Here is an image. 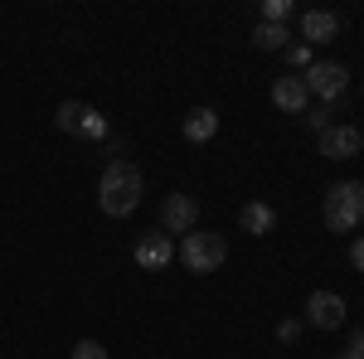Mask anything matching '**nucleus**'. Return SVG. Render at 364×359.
Returning a JSON list of instances; mask_svg holds the SVG:
<instances>
[{
    "instance_id": "nucleus-1",
    "label": "nucleus",
    "mask_w": 364,
    "mask_h": 359,
    "mask_svg": "<svg viewBox=\"0 0 364 359\" xmlns=\"http://www.w3.org/2000/svg\"><path fill=\"white\" fill-rule=\"evenodd\" d=\"M136 204H141V170L132 161H112L97 180V209L112 219H127Z\"/></svg>"
},
{
    "instance_id": "nucleus-2",
    "label": "nucleus",
    "mask_w": 364,
    "mask_h": 359,
    "mask_svg": "<svg viewBox=\"0 0 364 359\" xmlns=\"http://www.w3.org/2000/svg\"><path fill=\"white\" fill-rule=\"evenodd\" d=\"M364 219V185L360 180H340L326 190V228L331 233H355Z\"/></svg>"
},
{
    "instance_id": "nucleus-3",
    "label": "nucleus",
    "mask_w": 364,
    "mask_h": 359,
    "mask_svg": "<svg viewBox=\"0 0 364 359\" xmlns=\"http://www.w3.org/2000/svg\"><path fill=\"white\" fill-rule=\"evenodd\" d=\"M175 257H180L195 277H204V272H219V267H224L228 243H224V233H204V228H195V233H185V243L175 248Z\"/></svg>"
},
{
    "instance_id": "nucleus-4",
    "label": "nucleus",
    "mask_w": 364,
    "mask_h": 359,
    "mask_svg": "<svg viewBox=\"0 0 364 359\" xmlns=\"http://www.w3.org/2000/svg\"><path fill=\"white\" fill-rule=\"evenodd\" d=\"M301 83H306L311 97H321L326 107H336L340 97H345V87H350V68L326 58V63H311L306 73H301Z\"/></svg>"
},
{
    "instance_id": "nucleus-5",
    "label": "nucleus",
    "mask_w": 364,
    "mask_h": 359,
    "mask_svg": "<svg viewBox=\"0 0 364 359\" xmlns=\"http://www.w3.org/2000/svg\"><path fill=\"white\" fill-rule=\"evenodd\" d=\"M132 257H136L141 272H161V267L175 262V243H170V233H156V228H151V233H141V238H136Z\"/></svg>"
},
{
    "instance_id": "nucleus-6",
    "label": "nucleus",
    "mask_w": 364,
    "mask_h": 359,
    "mask_svg": "<svg viewBox=\"0 0 364 359\" xmlns=\"http://www.w3.org/2000/svg\"><path fill=\"white\" fill-rule=\"evenodd\" d=\"M195 219H199L195 194H166V204H161V233H195Z\"/></svg>"
},
{
    "instance_id": "nucleus-7",
    "label": "nucleus",
    "mask_w": 364,
    "mask_h": 359,
    "mask_svg": "<svg viewBox=\"0 0 364 359\" xmlns=\"http://www.w3.org/2000/svg\"><path fill=\"white\" fill-rule=\"evenodd\" d=\"M316 141H321V156H326V161H350V156L364 151L360 127H350V122H345V127H326Z\"/></svg>"
},
{
    "instance_id": "nucleus-8",
    "label": "nucleus",
    "mask_w": 364,
    "mask_h": 359,
    "mask_svg": "<svg viewBox=\"0 0 364 359\" xmlns=\"http://www.w3.org/2000/svg\"><path fill=\"white\" fill-rule=\"evenodd\" d=\"M345 311H350V306L340 301L336 291H311L306 321L316 326V331H340V326H345Z\"/></svg>"
},
{
    "instance_id": "nucleus-9",
    "label": "nucleus",
    "mask_w": 364,
    "mask_h": 359,
    "mask_svg": "<svg viewBox=\"0 0 364 359\" xmlns=\"http://www.w3.org/2000/svg\"><path fill=\"white\" fill-rule=\"evenodd\" d=\"M272 107L291 112V117H301V112L311 107V92H306V83H301V73H287V78L272 83Z\"/></svg>"
},
{
    "instance_id": "nucleus-10",
    "label": "nucleus",
    "mask_w": 364,
    "mask_h": 359,
    "mask_svg": "<svg viewBox=\"0 0 364 359\" xmlns=\"http://www.w3.org/2000/svg\"><path fill=\"white\" fill-rule=\"evenodd\" d=\"M340 34V15L336 10H306L301 15V39H311V44H331Z\"/></svg>"
},
{
    "instance_id": "nucleus-11",
    "label": "nucleus",
    "mask_w": 364,
    "mask_h": 359,
    "mask_svg": "<svg viewBox=\"0 0 364 359\" xmlns=\"http://www.w3.org/2000/svg\"><path fill=\"white\" fill-rule=\"evenodd\" d=\"M238 228H243V233H252V238L272 233V228H277V214H272V204H262V199H248V204L238 209Z\"/></svg>"
},
{
    "instance_id": "nucleus-12",
    "label": "nucleus",
    "mask_w": 364,
    "mask_h": 359,
    "mask_svg": "<svg viewBox=\"0 0 364 359\" xmlns=\"http://www.w3.org/2000/svg\"><path fill=\"white\" fill-rule=\"evenodd\" d=\"M180 132H185V141H190V146L214 141V136H219V112H214V107H195L190 117H185V127H180Z\"/></svg>"
},
{
    "instance_id": "nucleus-13",
    "label": "nucleus",
    "mask_w": 364,
    "mask_h": 359,
    "mask_svg": "<svg viewBox=\"0 0 364 359\" xmlns=\"http://www.w3.org/2000/svg\"><path fill=\"white\" fill-rule=\"evenodd\" d=\"M78 136H87V141H107V117L97 107H78Z\"/></svg>"
},
{
    "instance_id": "nucleus-14",
    "label": "nucleus",
    "mask_w": 364,
    "mask_h": 359,
    "mask_svg": "<svg viewBox=\"0 0 364 359\" xmlns=\"http://www.w3.org/2000/svg\"><path fill=\"white\" fill-rule=\"evenodd\" d=\"M287 39H291L287 25H257L252 29V44H257V49H287Z\"/></svg>"
},
{
    "instance_id": "nucleus-15",
    "label": "nucleus",
    "mask_w": 364,
    "mask_h": 359,
    "mask_svg": "<svg viewBox=\"0 0 364 359\" xmlns=\"http://www.w3.org/2000/svg\"><path fill=\"white\" fill-rule=\"evenodd\" d=\"M291 15V0H262V25H282Z\"/></svg>"
},
{
    "instance_id": "nucleus-16",
    "label": "nucleus",
    "mask_w": 364,
    "mask_h": 359,
    "mask_svg": "<svg viewBox=\"0 0 364 359\" xmlns=\"http://www.w3.org/2000/svg\"><path fill=\"white\" fill-rule=\"evenodd\" d=\"M78 107H83V102H63V107H58V132H68V136H78Z\"/></svg>"
},
{
    "instance_id": "nucleus-17",
    "label": "nucleus",
    "mask_w": 364,
    "mask_h": 359,
    "mask_svg": "<svg viewBox=\"0 0 364 359\" xmlns=\"http://www.w3.org/2000/svg\"><path fill=\"white\" fill-rule=\"evenodd\" d=\"M287 63L306 73V68H311V44H287Z\"/></svg>"
},
{
    "instance_id": "nucleus-18",
    "label": "nucleus",
    "mask_w": 364,
    "mask_h": 359,
    "mask_svg": "<svg viewBox=\"0 0 364 359\" xmlns=\"http://www.w3.org/2000/svg\"><path fill=\"white\" fill-rule=\"evenodd\" d=\"M68 359H107V350H102L97 340H78V345H73V355H68Z\"/></svg>"
},
{
    "instance_id": "nucleus-19",
    "label": "nucleus",
    "mask_w": 364,
    "mask_h": 359,
    "mask_svg": "<svg viewBox=\"0 0 364 359\" xmlns=\"http://www.w3.org/2000/svg\"><path fill=\"white\" fill-rule=\"evenodd\" d=\"M331 117H336V107H316V112H311V117H306V127H311V132H316V136H321V132L331 127Z\"/></svg>"
},
{
    "instance_id": "nucleus-20",
    "label": "nucleus",
    "mask_w": 364,
    "mask_h": 359,
    "mask_svg": "<svg viewBox=\"0 0 364 359\" xmlns=\"http://www.w3.org/2000/svg\"><path fill=\"white\" fill-rule=\"evenodd\" d=\"M277 335H282V345H296V340H301V321H282Z\"/></svg>"
},
{
    "instance_id": "nucleus-21",
    "label": "nucleus",
    "mask_w": 364,
    "mask_h": 359,
    "mask_svg": "<svg viewBox=\"0 0 364 359\" xmlns=\"http://www.w3.org/2000/svg\"><path fill=\"white\" fill-rule=\"evenodd\" d=\"M350 262H355V272H364V238H355V248H350Z\"/></svg>"
},
{
    "instance_id": "nucleus-22",
    "label": "nucleus",
    "mask_w": 364,
    "mask_h": 359,
    "mask_svg": "<svg viewBox=\"0 0 364 359\" xmlns=\"http://www.w3.org/2000/svg\"><path fill=\"white\" fill-rule=\"evenodd\" d=\"M350 355H360V359H364V331L350 335Z\"/></svg>"
},
{
    "instance_id": "nucleus-23",
    "label": "nucleus",
    "mask_w": 364,
    "mask_h": 359,
    "mask_svg": "<svg viewBox=\"0 0 364 359\" xmlns=\"http://www.w3.org/2000/svg\"><path fill=\"white\" fill-rule=\"evenodd\" d=\"M336 359H360V355H350V350H345V355H336Z\"/></svg>"
}]
</instances>
